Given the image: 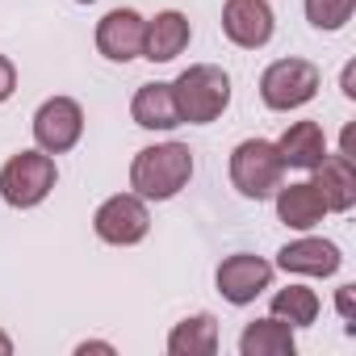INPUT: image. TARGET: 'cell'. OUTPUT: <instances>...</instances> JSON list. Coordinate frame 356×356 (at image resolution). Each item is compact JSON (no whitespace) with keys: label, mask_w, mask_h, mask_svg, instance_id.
<instances>
[{"label":"cell","mask_w":356,"mask_h":356,"mask_svg":"<svg viewBox=\"0 0 356 356\" xmlns=\"http://www.w3.org/2000/svg\"><path fill=\"white\" fill-rule=\"evenodd\" d=\"M189 176H193V151L185 143H155L134 155L130 189L143 202H168L189 185Z\"/></svg>","instance_id":"obj_1"},{"label":"cell","mask_w":356,"mask_h":356,"mask_svg":"<svg viewBox=\"0 0 356 356\" xmlns=\"http://www.w3.org/2000/svg\"><path fill=\"white\" fill-rule=\"evenodd\" d=\"M172 97H176V109H181V122L189 126L218 122L222 109L231 105V76L214 63H193L172 80Z\"/></svg>","instance_id":"obj_2"},{"label":"cell","mask_w":356,"mask_h":356,"mask_svg":"<svg viewBox=\"0 0 356 356\" xmlns=\"http://www.w3.org/2000/svg\"><path fill=\"white\" fill-rule=\"evenodd\" d=\"M59 181L55 172V159L38 147V151H17L5 168H0V193H5V202L13 210H34L51 197Z\"/></svg>","instance_id":"obj_3"},{"label":"cell","mask_w":356,"mask_h":356,"mask_svg":"<svg viewBox=\"0 0 356 356\" xmlns=\"http://www.w3.org/2000/svg\"><path fill=\"white\" fill-rule=\"evenodd\" d=\"M281 176H285V159L277 151V143L268 138H243L235 151H231V181L243 197L252 202H264L277 193L281 185Z\"/></svg>","instance_id":"obj_4"},{"label":"cell","mask_w":356,"mask_h":356,"mask_svg":"<svg viewBox=\"0 0 356 356\" xmlns=\"http://www.w3.org/2000/svg\"><path fill=\"white\" fill-rule=\"evenodd\" d=\"M323 88V72L310 59H277L260 76V97L268 109H302Z\"/></svg>","instance_id":"obj_5"},{"label":"cell","mask_w":356,"mask_h":356,"mask_svg":"<svg viewBox=\"0 0 356 356\" xmlns=\"http://www.w3.org/2000/svg\"><path fill=\"white\" fill-rule=\"evenodd\" d=\"M92 231H97L105 243H113V248H130V243H138V239L151 231L147 202H143L138 193H118V197L101 202L97 214H92Z\"/></svg>","instance_id":"obj_6"},{"label":"cell","mask_w":356,"mask_h":356,"mask_svg":"<svg viewBox=\"0 0 356 356\" xmlns=\"http://www.w3.org/2000/svg\"><path fill=\"white\" fill-rule=\"evenodd\" d=\"M84 134V109L72 97H51L34 113V138L47 155H63L80 143Z\"/></svg>","instance_id":"obj_7"},{"label":"cell","mask_w":356,"mask_h":356,"mask_svg":"<svg viewBox=\"0 0 356 356\" xmlns=\"http://www.w3.org/2000/svg\"><path fill=\"white\" fill-rule=\"evenodd\" d=\"M273 281V264L252 256V252H235L218 264V293L231 302V306H248L256 302Z\"/></svg>","instance_id":"obj_8"},{"label":"cell","mask_w":356,"mask_h":356,"mask_svg":"<svg viewBox=\"0 0 356 356\" xmlns=\"http://www.w3.org/2000/svg\"><path fill=\"white\" fill-rule=\"evenodd\" d=\"M222 34L243 51L264 47L273 38V5L268 0H227L222 5Z\"/></svg>","instance_id":"obj_9"},{"label":"cell","mask_w":356,"mask_h":356,"mask_svg":"<svg viewBox=\"0 0 356 356\" xmlns=\"http://www.w3.org/2000/svg\"><path fill=\"white\" fill-rule=\"evenodd\" d=\"M143 17L134 9H113L97 22V51L113 63H130L143 55Z\"/></svg>","instance_id":"obj_10"},{"label":"cell","mask_w":356,"mask_h":356,"mask_svg":"<svg viewBox=\"0 0 356 356\" xmlns=\"http://www.w3.org/2000/svg\"><path fill=\"white\" fill-rule=\"evenodd\" d=\"M189 38H193V26H189L185 13H176V9L155 13V17L143 26V59H151V63H172L176 55H185Z\"/></svg>","instance_id":"obj_11"},{"label":"cell","mask_w":356,"mask_h":356,"mask_svg":"<svg viewBox=\"0 0 356 356\" xmlns=\"http://www.w3.org/2000/svg\"><path fill=\"white\" fill-rule=\"evenodd\" d=\"M327 214V202L318 193L314 181H298V185H277V218L293 231H310L318 227Z\"/></svg>","instance_id":"obj_12"},{"label":"cell","mask_w":356,"mask_h":356,"mask_svg":"<svg viewBox=\"0 0 356 356\" xmlns=\"http://www.w3.org/2000/svg\"><path fill=\"white\" fill-rule=\"evenodd\" d=\"M339 248L331 239H293L277 252V264L298 277H331L339 268Z\"/></svg>","instance_id":"obj_13"},{"label":"cell","mask_w":356,"mask_h":356,"mask_svg":"<svg viewBox=\"0 0 356 356\" xmlns=\"http://www.w3.org/2000/svg\"><path fill=\"white\" fill-rule=\"evenodd\" d=\"M310 172H314V185H318L327 210L343 214V210L356 206V168H352V159L343 151L339 155H323L318 168H310Z\"/></svg>","instance_id":"obj_14"},{"label":"cell","mask_w":356,"mask_h":356,"mask_svg":"<svg viewBox=\"0 0 356 356\" xmlns=\"http://www.w3.org/2000/svg\"><path fill=\"white\" fill-rule=\"evenodd\" d=\"M130 118L143 126V130H176L181 126V109H176V97H172V84H143L130 101Z\"/></svg>","instance_id":"obj_15"},{"label":"cell","mask_w":356,"mask_h":356,"mask_svg":"<svg viewBox=\"0 0 356 356\" xmlns=\"http://www.w3.org/2000/svg\"><path fill=\"white\" fill-rule=\"evenodd\" d=\"M277 151L285 159V168H318V159L327 155V138H323V126L318 122H293L281 138H277Z\"/></svg>","instance_id":"obj_16"},{"label":"cell","mask_w":356,"mask_h":356,"mask_svg":"<svg viewBox=\"0 0 356 356\" xmlns=\"http://www.w3.org/2000/svg\"><path fill=\"white\" fill-rule=\"evenodd\" d=\"M293 327L285 323V318H256V323H248L243 327V335H239V352L243 356H293Z\"/></svg>","instance_id":"obj_17"},{"label":"cell","mask_w":356,"mask_h":356,"mask_svg":"<svg viewBox=\"0 0 356 356\" xmlns=\"http://www.w3.org/2000/svg\"><path fill=\"white\" fill-rule=\"evenodd\" d=\"M168 352L172 356H214L218 352V318L202 310L185 323H176L168 335Z\"/></svg>","instance_id":"obj_18"},{"label":"cell","mask_w":356,"mask_h":356,"mask_svg":"<svg viewBox=\"0 0 356 356\" xmlns=\"http://www.w3.org/2000/svg\"><path fill=\"white\" fill-rule=\"evenodd\" d=\"M273 314L285 318L289 327H310L318 318V293L306 285H285L273 293Z\"/></svg>","instance_id":"obj_19"},{"label":"cell","mask_w":356,"mask_h":356,"mask_svg":"<svg viewBox=\"0 0 356 356\" xmlns=\"http://www.w3.org/2000/svg\"><path fill=\"white\" fill-rule=\"evenodd\" d=\"M356 0H306V22L314 30H343L352 22Z\"/></svg>","instance_id":"obj_20"},{"label":"cell","mask_w":356,"mask_h":356,"mask_svg":"<svg viewBox=\"0 0 356 356\" xmlns=\"http://www.w3.org/2000/svg\"><path fill=\"white\" fill-rule=\"evenodd\" d=\"M13 92H17V67H13L5 55H0V105H5Z\"/></svg>","instance_id":"obj_21"},{"label":"cell","mask_w":356,"mask_h":356,"mask_svg":"<svg viewBox=\"0 0 356 356\" xmlns=\"http://www.w3.org/2000/svg\"><path fill=\"white\" fill-rule=\"evenodd\" d=\"M339 314L352 323V285H343V289H339Z\"/></svg>","instance_id":"obj_22"},{"label":"cell","mask_w":356,"mask_h":356,"mask_svg":"<svg viewBox=\"0 0 356 356\" xmlns=\"http://www.w3.org/2000/svg\"><path fill=\"white\" fill-rule=\"evenodd\" d=\"M352 84H356V72H352V67H343V92H348V97H356V88H352Z\"/></svg>","instance_id":"obj_23"},{"label":"cell","mask_w":356,"mask_h":356,"mask_svg":"<svg viewBox=\"0 0 356 356\" xmlns=\"http://www.w3.org/2000/svg\"><path fill=\"white\" fill-rule=\"evenodd\" d=\"M80 352H113L109 343H80Z\"/></svg>","instance_id":"obj_24"},{"label":"cell","mask_w":356,"mask_h":356,"mask_svg":"<svg viewBox=\"0 0 356 356\" xmlns=\"http://www.w3.org/2000/svg\"><path fill=\"white\" fill-rule=\"evenodd\" d=\"M9 352H13V339H9L5 331H0V356H9Z\"/></svg>","instance_id":"obj_25"},{"label":"cell","mask_w":356,"mask_h":356,"mask_svg":"<svg viewBox=\"0 0 356 356\" xmlns=\"http://www.w3.org/2000/svg\"><path fill=\"white\" fill-rule=\"evenodd\" d=\"M76 5H92V0H76Z\"/></svg>","instance_id":"obj_26"}]
</instances>
